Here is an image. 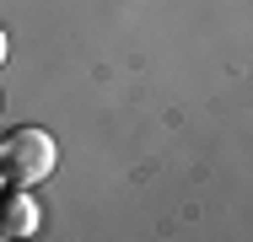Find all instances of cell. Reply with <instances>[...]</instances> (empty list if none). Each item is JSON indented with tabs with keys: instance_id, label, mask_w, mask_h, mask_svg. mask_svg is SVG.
I'll return each instance as SVG.
<instances>
[{
	"instance_id": "2",
	"label": "cell",
	"mask_w": 253,
	"mask_h": 242,
	"mask_svg": "<svg viewBox=\"0 0 253 242\" xmlns=\"http://www.w3.org/2000/svg\"><path fill=\"white\" fill-rule=\"evenodd\" d=\"M0 232H5V237H33V232H38V204H33L27 189L0 194Z\"/></svg>"
},
{
	"instance_id": "3",
	"label": "cell",
	"mask_w": 253,
	"mask_h": 242,
	"mask_svg": "<svg viewBox=\"0 0 253 242\" xmlns=\"http://www.w3.org/2000/svg\"><path fill=\"white\" fill-rule=\"evenodd\" d=\"M11 59V38H5V27H0V65Z\"/></svg>"
},
{
	"instance_id": "1",
	"label": "cell",
	"mask_w": 253,
	"mask_h": 242,
	"mask_svg": "<svg viewBox=\"0 0 253 242\" xmlns=\"http://www.w3.org/2000/svg\"><path fill=\"white\" fill-rule=\"evenodd\" d=\"M59 161V145L49 129H11L0 140V183L11 189H38Z\"/></svg>"
}]
</instances>
